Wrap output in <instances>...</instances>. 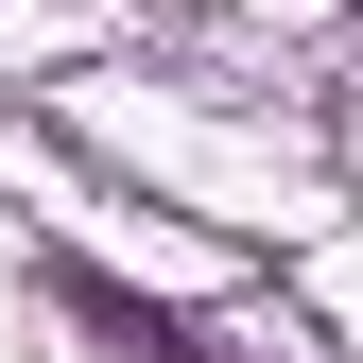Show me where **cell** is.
Listing matches in <instances>:
<instances>
[{
    "label": "cell",
    "instance_id": "obj_1",
    "mask_svg": "<svg viewBox=\"0 0 363 363\" xmlns=\"http://www.w3.org/2000/svg\"><path fill=\"white\" fill-rule=\"evenodd\" d=\"M69 311H86L104 346H139V363H225L208 329H173V311H139V294H104V277H69Z\"/></svg>",
    "mask_w": 363,
    "mask_h": 363
}]
</instances>
